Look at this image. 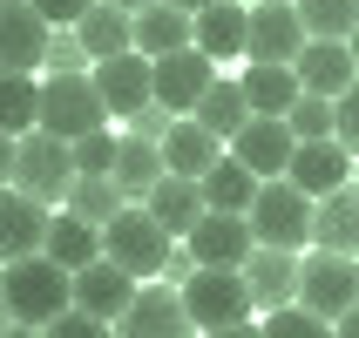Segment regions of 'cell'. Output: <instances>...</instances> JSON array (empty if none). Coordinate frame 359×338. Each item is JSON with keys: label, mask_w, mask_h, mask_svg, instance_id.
Here are the masks:
<instances>
[{"label": "cell", "mask_w": 359, "mask_h": 338, "mask_svg": "<svg viewBox=\"0 0 359 338\" xmlns=\"http://www.w3.org/2000/svg\"><path fill=\"white\" fill-rule=\"evenodd\" d=\"M244 34H251V7L217 0V7L197 14V41H190V48H203L210 61H231V55H244Z\"/></svg>", "instance_id": "27"}, {"label": "cell", "mask_w": 359, "mask_h": 338, "mask_svg": "<svg viewBox=\"0 0 359 338\" xmlns=\"http://www.w3.org/2000/svg\"><path fill=\"white\" fill-rule=\"evenodd\" d=\"M0 338H48V332H41V325H7Z\"/></svg>", "instance_id": "45"}, {"label": "cell", "mask_w": 359, "mask_h": 338, "mask_svg": "<svg viewBox=\"0 0 359 338\" xmlns=\"http://www.w3.org/2000/svg\"><path fill=\"white\" fill-rule=\"evenodd\" d=\"M312 244L359 258V183H346V190H332V197L312 203Z\"/></svg>", "instance_id": "20"}, {"label": "cell", "mask_w": 359, "mask_h": 338, "mask_svg": "<svg viewBox=\"0 0 359 338\" xmlns=\"http://www.w3.org/2000/svg\"><path fill=\"white\" fill-rule=\"evenodd\" d=\"M190 115L203 122V129H210V136L224 142V149H231V136H238L244 122H251V101H244V81H210V88H203V101L197 108H190Z\"/></svg>", "instance_id": "29"}, {"label": "cell", "mask_w": 359, "mask_h": 338, "mask_svg": "<svg viewBox=\"0 0 359 338\" xmlns=\"http://www.w3.org/2000/svg\"><path fill=\"white\" fill-rule=\"evenodd\" d=\"M142 203H149V217H156V223H163V230H170L177 244L190 237V230H197V217L210 210V203H203V183H197V176H163V183H156V190H149Z\"/></svg>", "instance_id": "21"}, {"label": "cell", "mask_w": 359, "mask_h": 338, "mask_svg": "<svg viewBox=\"0 0 359 338\" xmlns=\"http://www.w3.org/2000/svg\"><path fill=\"white\" fill-rule=\"evenodd\" d=\"M299 20L312 41H346L359 27V0H299Z\"/></svg>", "instance_id": "33"}, {"label": "cell", "mask_w": 359, "mask_h": 338, "mask_svg": "<svg viewBox=\"0 0 359 338\" xmlns=\"http://www.w3.org/2000/svg\"><path fill=\"white\" fill-rule=\"evenodd\" d=\"M332 338H359V304L346 311V318H332Z\"/></svg>", "instance_id": "44"}, {"label": "cell", "mask_w": 359, "mask_h": 338, "mask_svg": "<svg viewBox=\"0 0 359 338\" xmlns=\"http://www.w3.org/2000/svg\"><path fill=\"white\" fill-rule=\"evenodd\" d=\"M197 338H264L258 318H238V325H217V332H197Z\"/></svg>", "instance_id": "42"}, {"label": "cell", "mask_w": 359, "mask_h": 338, "mask_svg": "<svg viewBox=\"0 0 359 338\" xmlns=\"http://www.w3.org/2000/svg\"><path fill=\"white\" fill-rule=\"evenodd\" d=\"M244 284H251V304L278 311V304H299V251H278V244H258L244 258Z\"/></svg>", "instance_id": "16"}, {"label": "cell", "mask_w": 359, "mask_h": 338, "mask_svg": "<svg viewBox=\"0 0 359 338\" xmlns=\"http://www.w3.org/2000/svg\"><path fill=\"white\" fill-rule=\"evenodd\" d=\"M88 81H95V95L109 101V115H136V108H149L156 101V61L142 55V48H122V55H109V61H95L88 68Z\"/></svg>", "instance_id": "9"}, {"label": "cell", "mask_w": 359, "mask_h": 338, "mask_svg": "<svg viewBox=\"0 0 359 338\" xmlns=\"http://www.w3.org/2000/svg\"><path fill=\"white\" fill-rule=\"evenodd\" d=\"M217 156H224V142L210 136L197 115H177V122H170V136H163V169H170V176H203Z\"/></svg>", "instance_id": "23"}, {"label": "cell", "mask_w": 359, "mask_h": 338, "mask_svg": "<svg viewBox=\"0 0 359 338\" xmlns=\"http://www.w3.org/2000/svg\"><path fill=\"white\" fill-rule=\"evenodd\" d=\"M170 122H177V115H170L163 101H149V108H136V115H129V136H149V142H163V136H170Z\"/></svg>", "instance_id": "39"}, {"label": "cell", "mask_w": 359, "mask_h": 338, "mask_svg": "<svg viewBox=\"0 0 359 338\" xmlns=\"http://www.w3.org/2000/svg\"><path fill=\"white\" fill-rule=\"evenodd\" d=\"M170 7H183V14H203V7H217V0H170Z\"/></svg>", "instance_id": "46"}, {"label": "cell", "mask_w": 359, "mask_h": 338, "mask_svg": "<svg viewBox=\"0 0 359 338\" xmlns=\"http://www.w3.org/2000/svg\"><path fill=\"white\" fill-rule=\"evenodd\" d=\"M75 34H81V48H88V68H95V61L136 48V14H122L116 0H95V7L75 20Z\"/></svg>", "instance_id": "24"}, {"label": "cell", "mask_w": 359, "mask_h": 338, "mask_svg": "<svg viewBox=\"0 0 359 338\" xmlns=\"http://www.w3.org/2000/svg\"><path fill=\"white\" fill-rule=\"evenodd\" d=\"M116 7H122V14H142V7H149V0H116Z\"/></svg>", "instance_id": "47"}, {"label": "cell", "mask_w": 359, "mask_h": 338, "mask_svg": "<svg viewBox=\"0 0 359 338\" xmlns=\"http://www.w3.org/2000/svg\"><path fill=\"white\" fill-rule=\"evenodd\" d=\"M41 251H48L61 271H81V264L102 258V230H95L88 217H75V210H55V217H48V244H41Z\"/></svg>", "instance_id": "28"}, {"label": "cell", "mask_w": 359, "mask_h": 338, "mask_svg": "<svg viewBox=\"0 0 359 338\" xmlns=\"http://www.w3.org/2000/svg\"><path fill=\"white\" fill-rule=\"evenodd\" d=\"M27 129H41V81L0 68V136H27Z\"/></svg>", "instance_id": "31"}, {"label": "cell", "mask_w": 359, "mask_h": 338, "mask_svg": "<svg viewBox=\"0 0 359 338\" xmlns=\"http://www.w3.org/2000/svg\"><path fill=\"white\" fill-rule=\"evenodd\" d=\"M183 251L197 264H224V271H244V258L258 251V237H251V217H238V210H203L197 230L183 237Z\"/></svg>", "instance_id": "11"}, {"label": "cell", "mask_w": 359, "mask_h": 338, "mask_svg": "<svg viewBox=\"0 0 359 338\" xmlns=\"http://www.w3.org/2000/svg\"><path fill=\"white\" fill-rule=\"evenodd\" d=\"M339 142H346V149L359 156V81H353V88L339 95Z\"/></svg>", "instance_id": "41"}, {"label": "cell", "mask_w": 359, "mask_h": 338, "mask_svg": "<svg viewBox=\"0 0 359 338\" xmlns=\"http://www.w3.org/2000/svg\"><path fill=\"white\" fill-rule=\"evenodd\" d=\"M14 149H20V136H0V190L14 183Z\"/></svg>", "instance_id": "43"}, {"label": "cell", "mask_w": 359, "mask_h": 338, "mask_svg": "<svg viewBox=\"0 0 359 338\" xmlns=\"http://www.w3.org/2000/svg\"><path fill=\"white\" fill-rule=\"evenodd\" d=\"M197 183H203V203H210V210H238V217H244V210H251V197H258V183H264V176H251V169H244V162L231 156V149H224V156L210 162V169H203Z\"/></svg>", "instance_id": "30"}, {"label": "cell", "mask_w": 359, "mask_h": 338, "mask_svg": "<svg viewBox=\"0 0 359 338\" xmlns=\"http://www.w3.org/2000/svg\"><path fill=\"white\" fill-rule=\"evenodd\" d=\"M7 325H14V318H7V298H0V332H7Z\"/></svg>", "instance_id": "49"}, {"label": "cell", "mask_w": 359, "mask_h": 338, "mask_svg": "<svg viewBox=\"0 0 359 338\" xmlns=\"http://www.w3.org/2000/svg\"><path fill=\"white\" fill-rule=\"evenodd\" d=\"M292 149H299V136H292L285 115H251L238 136H231V156H238L251 176H285V169H292Z\"/></svg>", "instance_id": "13"}, {"label": "cell", "mask_w": 359, "mask_h": 338, "mask_svg": "<svg viewBox=\"0 0 359 338\" xmlns=\"http://www.w3.org/2000/svg\"><path fill=\"white\" fill-rule=\"evenodd\" d=\"M75 142L48 136V129H27L14 149V190H27L34 203H48V210H61L68 203V190H75Z\"/></svg>", "instance_id": "3"}, {"label": "cell", "mask_w": 359, "mask_h": 338, "mask_svg": "<svg viewBox=\"0 0 359 338\" xmlns=\"http://www.w3.org/2000/svg\"><path fill=\"white\" fill-rule=\"evenodd\" d=\"M197 41V14H183V7H170V0H149L136 14V48L149 61L156 55H177V48H190Z\"/></svg>", "instance_id": "25"}, {"label": "cell", "mask_w": 359, "mask_h": 338, "mask_svg": "<svg viewBox=\"0 0 359 338\" xmlns=\"http://www.w3.org/2000/svg\"><path fill=\"white\" fill-rule=\"evenodd\" d=\"M136 284H142V278H129L122 264L95 258V264H81V271H75V304H81V311H95V318H109V325H116L122 311H129V298H136Z\"/></svg>", "instance_id": "19"}, {"label": "cell", "mask_w": 359, "mask_h": 338, "mask_svg": "<svg viewBox=\"0 0 359 338\" xmlns=\"http://www.w3.org/2000/svg\"><path fill=\"white\" fill-rule=\"evenodd\" d=\"M353 149H346L339 136H325V142H299V149H292V169H285V176L299 183L305 197L319 203V197H332V190H346V183H353Z\"/></svg>", "instance_id": "15"}, {"label": "cell", "mask_w": 359, "mask_h": 338, "mask_svg": "<svg viewBox=\"0 0 359 338\" xmlns=\"http://www.w3.org/2000/svg\"><path fill=\"white\" fill-rule=\"evenodd\" d=\"M305 20H299V0H264L251 7V34H244V61H299L305 48Z\"/></svg>", "instance_id": "12"}, {"label": "cell", "mask_w": 359, "mask_h": 338, "mask_svg": "<svg viewBox=\"0 0 359 338\" xmlns=\"http://www.w3.org/2000/svg\"><path fill=\"white\" fill-rule=\"evenodd\" d=\"M177 291H183V304H190L197 332H217V325L258 318V304H251V284H244V271H224V264H197V271H190Z\"/></svg>", "instance_id": "5"}, {"label": "cell", "mask_w": 359, "mask_h": 338, "mask_svg": "<svg viewBox=\"0 0 359 338\" xmlns=\"http://www.w3.org/2000/svg\"><path fill=\"white\" fill-rule=\"evenodd\" d=\"M109 176H116V190H122L129 203H142L163 176H170V169H163V142H149V136H122L116 169H109Z\"/></svg>", "instance_id": "26"}, {"label": "cell", "mask_w": 359, "mask_h": 338, "mask_svg": "<svg viewBox=\"0 0 359 338\" xmlns=\"http://www.w3.org/2000/svg\"><path fill=\"white\" fill-rule=\"evenodd\" d=\"M48 203H34L27 190H0V264H14V258H34L41 244H48Z\"/></svg>", "instance_id": "17"}, {"label": "cell", "mask_w": 359, "mask_h": 338, "mask_svg": "<svg viewBox=\"0 0 359 338\" xmlns=\"http://www.w3.org/2000/svg\"><path fill=\"white\" fill-rule=\"evenodd\" d=\"M217 81V61L203 48H177V55H156V101L170 115H190L203 101V88Z\"/></svg>", "instance_id": "14"}, {"label": "cell", "mask_w": 359, "mask_h": 338, "mask_svg": "<svg viewBox=\"0 0 359 338\" xmlns=\"http://www.w3.org/2000/svg\"><path fill=\"white\" fill-rule=\"evenodd\" d=\"M88 7H95V0H34V14L48 20V27H75Z\"/></svg>", "instance_id": "40"}, {"label": "cell", "mask_w": 359, "mask_h": 338, "mask_svg": "<svg viewBox=\"0 0 359 338\" xmlns=\"http://www.w3.org/2000/svg\"><path fill=\"white\" fill-rule=\"evenodd\" d=\"M353 183H359V162H353Z\"/></svg>", "instance_id": "50"}, {"label": "cell", "mask_w": 359, "mask_h": 338, "mask_svg": "<svg viewBox=\"0 0 359 338\" xmlns=\"http://www.w3.org/2000/svg\"><path fill=\"white\" fill-rule=\"evenodd\" d=\"M102 258L122 264L129 278H163L170 258H177V237L149 217V203H122L116 217L102 223Z\"/></svg>", "instance_id": "2"}, {"label": "cell", "mask_w": 359, "mask_h": 338, "mask_svg": "<svg viewBox=\"0 0 359 338\" xmlns=\"http://www.w3.org/2000/svg\"><path fill=\"white\" fill-rule=\"evenodd\" d=\"M244 217H251V237L258 244H278V251L312 244V197H305L292 176H264Z\"/></svg>", "instance_id": "4"}, {"label": "cell", "mask_w": 359, "mask_h": 338, "mask_svg": "<svg viewBox=\"0 0 359 338\" xmlns=\"http://www.w3.org/2000/svg\"><path fill=\"white\" fill-rule=\"evenodd\" d=\"M264 338H332V325L319 311H305V304H278V311H264Z\"/></svg>", "instance_id": "35"}, {"label": "cell", "mask_w": 359, "mask_h": 338, "mask_svg": "<svg viewBox=\"0 0 359 338\" xmlns=\"http://www.w3.org/2000/svg\"><path fill=\"white\" fill-rule=\"evenodd\" d=\"M81 61H88V48H81V34H75V27H68L61 41H48V75H88Z\"/></svg>", "instance_id": "38"}, {"label": "cell", "mask_w": 359, "mask_h": 338, "mask_svg": "<svg viewBox=\"0 0 359 338\" xmlns=\"http://www.w3.org/2000/svg\"><path fill=\"white\" fill-rule=\"evenodd\" d=\"M346 48H353V61H359V27H353V34H346Z\"/></svg>", "instance_id": "48"}, {"label": "cell", "mask_w": 359, "mask_h": 338, "mask_svg": "<svg viewBox=\"0 0 359 338\" xmlns=\"http://www.w3.org/2000/svg\"><path fill=\"white\" fill-rule=\"evenodd\" d=\"M116 149H122V136L88 129V136H75V169L81 176H109V169H116Z\"/></svg>", "instance_id": "36"}, {"label": "cell", "mask_w": 359, "mask_h": 338, "mask_svg": "<svg viewBox=\"0 0 359 338\" xmlns=\"http://www.w3.org/2000/svg\"><path fill=\"white\" fill-rule=\"evenodd\" d=\"M116 338H197V318L177 284H136L129 311L116 318Z\"/></svg>", "instance_id": "8"}, {"label": "cell", "mask_w": 359, "mask_h": 338, "mask_svg": "<svg viewBox=\"0 0 359 338\" xmlns=\"http://www.w3.org/2000/svg\"><path fill=\"white\" fill-rule=\"evenodd\" d=\"M122 203H129V197L116 190V176H75V190H68V203H61V210H75V217H88V223L102 230Z\"/></svg>", "instance_id": "32"}, {"label": "cell", "mask_w": 359, "mask_h": 338, "mask_svg": "<svg viewBox=\"0 0 359 338\" xmlns=\"http://www.w3.org/2000/svg\"><path fill=\"white\" fill-rule=\"evenodd\" d=\"M238 81H244V101H251V115H292V101L305 95L292 61H251Z\"/></svg>", "instance_id": "22"}, {"label": "cell", "mask_w": 359, "mask_h": 338, "mask_svg": "<svg viewBox=\"0 0 359 338\" xmlns=\"http://www.w3.org/2000/svg\"><path fill=\"white\" fill-rule=\"evenodd\" d=\"M299 304L305 311H319L325 325L346 318L359 304V258H346V251H319L312 244V258H299Z\"/></svg>", "instance_id": "6"}, {"label": "cell", "mask_w": 359, "mask_h": 338, "mask_svg": "<svg viewBox=\"0 0 359 338\" xmlns=\"http://www.w3.org/2000/svg\"><path fill=\"white\" fill-rule=\"evenodd\" d=\"M0 298H7L14 325H55L75 304V271H61L48 251L14 258V264H0Z\"/></svg>", "instance_id": "1"}, {"label": "cell", "mask_w": 359, "mask_h": 338, "mask_svg": "<svg viewBox=\"0 0 359 338\" xmlns=\"http://www.w3.org/2000/svg\"><path fill=\"white\" fill-rule=\"evenodd\" d=\"M41 129L61 142L88 136V129H109V101L95 95L88 75H48L41 81Z\"/></svg>", "instance_id": "7"}, {"label": "cell", "mask_w": 359, "mask_h": 338, "mask_svg": "<svg viewBox=\"0 0 359 338\" xmlns=\"http://www.w3.org/2000/svg\"><path fill=\"white\" fill-rule=\"evenodd\" d=\"M41 332H48V338H109L116 325L95 318V311H81V304H68V311H61L55 325H41Z\"/></svg>", "instance_id": "37"}, {"label": "cell", "mask_w": 359, "mask_h": 338, "mask_svg": "<svg viewBox=\"0 0 359 338\" xmlns=\"http://www.w3.org/2000/svg\"><path fill=\"white\" fill-rule=\"evenodd\" d=\"M292 68H299V88H305V95H332V101L359 81V61H353L346 41H305Z\"/></svg>", "instance_id": "18"}, {"label": "cell", "mask_w": 359, "mask_h": 338, "mask_svg": "<svg viewBox=\"0 0 359 338\" xmlns=\"http://www.w3.org/2000/svg\"><path fill=\"white\" fill-rule=\"evenodd\" d=\"M48 41H55V27L34 14V0H0V68L7 75L48 68Z\"/></svg>", "instance_id": "10"}, {"label": "cell", "mask_w": 359, "mask_h": 338, "mask_svg": "<svg viewBox=\"0 0 359 338\" xmlns=\"http://www.w3.org/2000/svg\"><path fill=\"white\" fill-rule=\"evenodd\" d=\"M285 122H292L299 142H325V136H339V101H332V95H299Z\"/></svg>", "instance_id": "34"}]
</instances>
